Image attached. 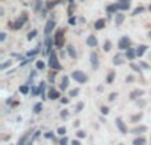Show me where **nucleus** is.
Here are the masks:
<instances>
[{
  "label": "nucleus",
  "mask_w": 151,
  "mask_h": 145,
  "mask_svg": "<svg viewBox=\"0 0 151 145\" xmlns=\"http://www.w3.org/2000/svg\"><path fill=\"white\" fill-rule=\"evenodd\" d=\"M27 20H28V16H27V13H23V15H21L16 21H13V23H11V21H9V28L20 29L21 27H23L24 24H25V21H27Z\"/></svg>",
  "instance_id": "nucleus-1"
},
{
  "label": "nucleus",
  "mask_w": 151,
  "mask_h": 145,
  "mask_svg": "<svg viewBox=\"0 0 151 145\" xmlns=\"http://www.w3.org/2000/svg\"><path fill=\"white\" fill-rule=\"evenodd\" d=\"M53 41H55V45L57 48H63L64 47L65 37H64V31H63V29H57V32H56V35H55V39H53Z\"/></svg>",
  "instance_id": "nucleus-2"
},
{
  "label": "nucleus",
  "mask_w": 151,
  "mask_h": 145,
  "mask_svg": "<svg viewBox=\"0 0 151 145\" xmlns=\"http://www.w3.org/2000/svg\"><path fill=\"white\" fill-rule=\"evenodd\" d=\"M49 67L52 69H56V71L61 69V64H60V61H58V57L55 52L49 53Z\"/></svg>",
  "instance_id": "nucleus-3"
},
{
  "label": "nucleus",
  "mask_w": 151,
  "mask_h": 145,
  "mask_svg": "<svg viewBox=\"0 0 151 145\" xmlns=\"http://www.w3.org/2000/svg\"><path fill=\"white\" fill-rule=\"evenodd\" d=\"M72 77H73L77 83H80V84H85V83L88 81V76L81 71H73L72 72Z\"/></svg>",
  "instance_id": "nucleus-4"
},
{
  "label": "nucleus",
  "mask_w": 151,
  "mask_h": 145,
  "mask_svg": "<svg viewBox=\"0 0 151 145\" xmlns=\"http://www.w3.org/2000/svg\"><path fill=\"white\" fill-rule=\"evenodd\" d=\"M130 45H131V40H130V37H127V36L121 37L119 41H118V48H119V49L126 51L127 48H130Z\"/></svg>",
  "instance_id": "nucleus-5"
},
{
  "label": "nucleus",
  "mask_w": 151,
  "mask_h": 145,
  "mask_svg": "<svg viewBox=\"0 0 151 145\" xmlns=\"http://www.w3.org/2000/svg\"><path fill=\"white\" fill-rule=\"evenodd\" d=\"M115 124H117V128L119 129V132L121 133H127V128H126V125H125V123H123V120L121 119V117H117L115 119Z\"/></svg>",
  "instance_id": "nucleus-6"
},
{
  "label": "nucleus",
  "mask_w": 151,
  "mask_h": 145,
  "mask_svg": "<svg viewBox=\"0 0 151 145\" xmlns=\"http://www.w3.org/2000/svg\"><path fill=\"white\" fill-rule=\"evenodd\" d=\"M90 64H91V68L93 69H98L99 68V60H98L97 53H94V52L90 53Z\"/></svg>",
  "instance_id": "nucleus-7"
},
{
  "label": "nucleus",
  "mask_w": 151,
  "mask_h": 145,
  "mask_svg": "<svg viewBox=\"0 0 151 145\" xmlns=\"http://www.w3.org/2000/svg\"><path fill=\"white\" fill-rule=\"evenodd\" d=\"M125 57L126 56L118 53V55H115L114 57H113V64H114V65H122V64H125V61H126Z\"/></svg>",
  "instance_id": "nucleus-8"
},
{
  "label": "nucleus",
  "mask_w": 151,
  "mask_h": 145,
  "mask_svg": "<svg viewBox=\"0 0 151 145\" xmlns=\"http://www.w3.org/2000/svg\"><path fill=\"white\" fill-rule=\"evenodd\" d=\"M55 27H56L55 20H48V21H47V24H45V28H44L45 35H49L50 32L53 31V28H55Z\"/></svg>",
  "instance_id": "nucleus-9"
},
{
  "label": "nucleus",
  "mask_w": 151,
  "mask_h": 145,
  "mask_svg": "<svg viewBox=\"0 0 151 145\" xmlns=\"http://www.w3.org/2000/svg\"><path fill=\"white\" fill-rule=\"evenodd\" d=\"M53 43H55V41H52V39H50L49 36H47V39H45V53H48V55H49V53L52 52Z\"/></svg>",
  "instance_id": "nucleus-10"
},
{
  "label": "nucleus",
  "mask_w": 151,
  "mask_h": 145,
  "mask_svg": "<svg viewBox=\"0 0 151 145\" xmlns=\"http://www.w3.org/2000/svg\"><path fill=\"white\" fill-rule=\"evenodd\" d=\"M86 44H88L89 47H97V44H98V40H97L96 36L90 35V36H88V39H86Z\"/></svg>",
  "instance_id": "nucleus-11"
},
{
  "label": "nucleus",
  "mask_w": 151,
  "mask_h": 145,
  "mask_svg": "<svg viewBox=\"0 0 151 145\" xmlns=\"http://www.w3.org/2000/svg\"><path fill=\"white\" fill-rule=\"evenodd\" d=\"M126 57L129 59V60H134V59L137 57V51L135 49H133V48H127V49H126Z\"/></svg>",
  "instance_id": "nucleus-12"
},
{
  "label": "nucleus",
  "mask_w": 151,
  "mask_h": 145,
  "mask_svg": "<svg viewBox=\"0 0 151 145\" xmlns=\"http://www.w3.org/2000/svg\"><path fill=\"white\" fill-rule=\"evenodd\" d=\"M143 95H145V91L135 89V91H133V92L130 93V99H131V100H137L138 97H141V96H143Z\"/></svg>",
  "instance_id": "nucleus-13"
},
{
  "label": "nucleus",
  "mask_w": 151,
  "mask_h": 145,
  "mask_svg": "<svg viewBox=\"0 0 151 145\" xmlns=\"http://www.w3.org/2000/svg\"><path fill=\"white\" fill-rule=\"evenodd\" d=\"M114 21H115V24L117 25H121V24L125 21V15L123 13H119V12H117L115 13V19H114Z\"/></svg>",
  "instance_id": "nucleus-14"
},
{
  "label": "nucleus",
  "mask_w": 151,
  "mask_h": 145,
  "mask_svg": "<svg viewBox=\"0 0 151 145\" xmlns=\"http://www.w3.org/2000/svg\"><path fill=\"white\" fill-rule=\"evenodd\" d=\"M147 48H149V47H147V45H145V44L139 45V47L135 49L137 51V56H138V57H142V56H143V53L147 51Z\"/></svg>",
  "instance_id": "nucleus-15"
},
{
  "label": "nucleus",
  "mask_w": 151,
  "mask_h": 145,
  "mask_svg": "<svg viewBox=\"0 0 151 145\" xmlns=\"http://www.w3.org/2000/svg\"><path fill=\"white\" fill-rule=\"evenodd\" d=\"M145 132H147V127H145V125L137 127L131 130V133H134V135H141V133H145Z\"/></svg>",
  "instance_id": "nucleus-16"
},
{
  "label": "nucleus",
  "mask_w": 151,
  "mask_h": 145,
  "mask_svg": "<svg viewBox=\"0 0 151 145\" xmlns=\"http://www.w3.org/2000/svg\"><path fill=\"white\" fill-rule=\"evenodd\" d=\"M118 9H121L119 4H110V5H107V7H106V11L109 13H117Z\"/></svg>",
  "instance_id": "nucleus-17"
},
{
  "label": "nucleus",
  "mask_w": 151,
  "mask_h": 145,
  "mask_svg": "<svg viewBox=\"0 0 151 145\" xmlns=\"http://www.w3.org/2000/svg\"><path fill=\"white\" fill-rule=\"evenodd\" d=\"M48 97L50 99V100H56V99H60V92L56 89H50L49 93H48Z\"/></svg>",
  "instance_id": "nucleus-18"
},
{
  "label": "nucleus",
  "mask_w": 151,
  "mask_h": 145,
  "mask_svg": "<svg viewBox=\"0 0 151 145\" xmlns=\"http://www.w3.org/2000/svg\"><path fill=\"white\" fill-rule=\"evenodd\" d=\"M32 133V130H29V132H27L25 135L23 136V137H20V140H19V143H17V145H25L27 144V141L29 140V135Z\"/></svg>",
  "instance_id": "nucleus-19"
},
{
  "label": "nucleus",
  "mask_w": 151,
  "mask_h": 145,
  "mask_svg": "<svg viewBox=\"0 0 151 145\" xmlns=\"http://www.w3.org/2000/svg\"><path fill=\"white\" fill-rule=\"evenodd\" d=\"M66 48H68V53H69V56H70L72 59H76V57H77V52H76V49H74L73 45L69 44Z\"/></svg>",
  "instance_id": "nucleus-20"
},
{
  "label": "nucleus",
  "mask_w": 151,
  "mask_h": 145,
  "mask_svg": "<svg viewBox=\"0 0 151 145\" xmlns=\"http://www.w3.org/2000/svg\"><path fill=\"white\" fill-rule=\"evenodd\" d=\"M69 87V77L68 76H64L63 77V81L60 84V89H66Z\"/></svg>",
  "instance_id": "nucleus-21"
},
{
  "label": "nucleus",
  "mask_w": 151,
  "mask_h": 145,
  "mask_svg": "<svg viewBox=\"0 0 151 145\" xmlns=\"http://www.w3.org/2000/svg\"><path fill=\"white\" fill-rule=\"evenodd\" d=\"M133 145H146V138L143 137H137L133 140Z\"/></svg>",
  "instance_id": "nucleus-22"
},
{
  "label": "nucleus",
  "mask_w": 151,
  "mask_h": 145,
  "mask_svg": "<svg viewBox=\"0 0 151 145\" xmlns=\"http://www.w3.org/2000/svg\"><path fill=\"white\" fill-rule=\"evenodd\" d=\"M105 27V20L104 19H99V20H97L96 23H94V28L96 29H102Z\"/></svg>",
  "instance_id": "nucleus-23"
},
{
  "label": "nucleus",
  "mask_w": 151,
  "mask_h": 145,
  "mask_svg": "<svg viewBox=\"0 0 151 145\" xmlns=\"http://www.w3.org/2000/svg\"><path fill=\"white\" fill-rule=\"evenodd\" d=\"M39 88H40V95H41L42 100H44V99H45V83H44V81L40 83Z\"/></svg>",
  "instance_id": "nucleus-24"
},
{
  "label": "nucleus",
  "mask_w": 151,
  "mask_h": 145,
  "mask_svg": "<svg viewBox=\"0 0 151 145\" xmlns=\"http://www.w3.org/2000/svg\"><path fill=\"white\" fill-rule=\"evenodd\" d=\"M39 51H40L39 47H36L33 51H28V52H27V57H35V56L39 53Z\"/></svg>",
  "instance_id": "nucleus-25"
},
{
  "label": "nucleus",
  "mask_w": 151,
  "mask_h": 145,
  "mask_svg": "<svg viewBox=\"0 0 151 145\" xmlns=\"http://www.w3.org/2000/svg\"><path fill=\"white\" fill-rule=\"evenodd\" d=\"M118 4H119V8L122 11H126L130 8V1H122V3H118Z\"/></svg>",
  "instance_id": "nucleus-26"
},
{
  "label": "nucleus",
  "mask_w": 151,
  "mask_h": 145,
  "mask_svg": "<svg viewBox=\"0 0 151 145\" xmlns=\"http://www.w3.org/2000/svg\"><path fill=\"white\" fill-rule=\"evenodd\" d=\"M41 111H42V104H41V103H37L36 105L33 107V112H35L36 115H39Z\"/></svg>",
  "instance_id": "nucleus-27"
},
{
  "label": "nucleus",
  "mask_w": 151,
  "mask_h": 145,
  "mask_svg": "<svg viewBox=\"0 0 151 145\" xmlns=\"http://www.w3.org/2000/svg\"><path fill=\"white\" fill-rule=\"evenodd\" d=\"M114 77H115V73H114V72H110V73L107 75V77H106V83H107V84H111V83L114 81Z\"/></svg>",
  "instance_id": "nucleus-28"
},
{
  "label": "nucleus",
  "mask_w": 151,
  "mask_h": 145,
  "mask_svg": "<svg viewBox=\"0 0 151 145\" xmlns=\"http://www.w3.org/2000/svg\"><path fill=\"white\" fill-rule=\"evenodd\" d=\"M110 49H111V41L106 40V41L104 43V51H105V52H109Z\"/></svg>",
  "instance_id": "nucleus-29"
},
{
  "label": "nucleus",
  "mask_w": 151,
  "mask_h": 145,
  "mask_svg": "<svg viewBox=\"0 0 151 145\" xmlns=\"http://www.w3.org/2000/svg\"><path fill=\"white\" fill-rule=\"evenodd\" d=\"M142 116H143V113H138V115H134V116H131V123H137V121H139V120L142 119Z\"/></svg>",
  "instance_id": "nucleus-30"
},
{
  "label": "nucleus",
  "mask_w": 151,
  "mask_h": 145,
  "mask_svg": "<svg viewBox=\"0 0 151 145\" xmlns=\"http://www.w3.org/2000/svg\"><path fill=\"white\" fill-rule=\"evenodd\" d=\"M11 65H12V61H11V60L4 61V63H3L1 65H0V69H1V71H4V69H7L8 67H11Z\"/></svg>",
  "instance_id": "nucleus-31"
},
{
  "label": "nucleus",
  "mask_w": 151,
  "mask_h": 145,
  "mask_svg": "<svg viewBox=\"0 0 151 145\" xmlns=\"http://www.w3.org/2000/svg\"><path fill=\"white\" fill-rule=\"evenodd\" d=\"M36 35H37V31H36V29H33V31H31V32H29V33H28V36H27V39H28L29 41H31L32 39H35V37H36Z\"/></svg>",
  "instance_id": "nucleus-32"
},
{
  "label": "nucleus",
  "mask_w": 151,
  "mask_h": 145,
  "mask_svg": "<svg viewBox=\"0 0 151 145\" xmlns=\"http://www.w3.org/2000/svg\"><path fill=\"white\" fill-rule=\"evenodd\" d=\"M145 11V8L143 7H137L133 11V16H137V15H139V13H142Z\"/></svg>",
  "instance_id": "nucleus-33"
},
{
  "label": "nucleus",
  "mask_w": 151,
  "mask_h": 145,
  "mask_svg": "<svg viewBox=\"0 0 151 145\" xmlns=\"http://www.w3.org/2000/svg\"><path fill=\"white\" fill-rule=\"evenodd\" d=\"M19 91H20V92L23 93V95H27V93L29 92V88L27 87V85H21V87L19 88Z\"/></svg>",
  "instance_id": "nucleus-34"
},
{
  "label": "nucleus",
  "mask_w": 151,
  "mask_h": 145,
  "mask_svg": "<svg viewBox=\"0 0 151 145\" xmlns=\"http://www.w3.org/2000/svg\"><path fill=\"white\" fill-rule=\"evenodd\" d=\"M130 68L133 69V71H135V72H138V73H141V65H137V64H131L130 65Z\"/></svg>",
  "instance_id": "nucleus-35"
},
{
  "label": "nucleus",
  "mask_w": 151,
  "mask_h": 145,
  "mask_svg": "<svg viewBox=\"0 0 151 145\" xmlns=\"http://www.w3.org/2000/svg\"><path fill=\"white\" fill-rule=\"evenodd\" d=\"M57 3H60V0H53V1H48V4H47V8H53L55 7L56 4H57Z\"/></svg>",
  "instance_id": "nucleus-36"
},
{
  "label": "nucleus",
  "mask_w": 151,
  "mask_h": 145,
  "mask_svg": "<svg viewBox=\"0 0 151 145\" xmlns=\"http://www.w3.org/2000/svg\"><path fill=\"white\" fill-rule=\"evenodd\" d=\"M36 68L37 69H44L45 68V63H44V61H41V60L37 61V63H36Z\"/></svg>",
  "instance_id": "nucleus-37"
},
{
  "label": "nucleus",
  "mask_w": 151,
  "mask_h": 145,
  "mask_svg": "<svg viewBox=\"0 0 151 145\" xmlns=\"http://www.w3.org/2000/svg\"><path fill=\"white\" fill-rule=\"evenodd\" d=\"M60 116H61V119H68V117H69V112H68V109H64V111L60 113Z\"/></svg>",
  "instance_id": "nucleus-38"
},
{
  "label": "nucleus",
  "mask_w": 151,
  "mask_h": 145,
  "mask_svg": "<svg viewBox=\"0 0 151 145\" xmlns=\"http://www.w3.org/2000/svg\"><path fill=\"white\" fill-rule=\"evenodd\" d=\"M57 133H58L60 136H64V135L66 133V128H65V127H60V128L57 129Z\"/></svg>",
  "instance_id": "nucleus-39"
},
{
  "label": "nucleus",
  "mask_w": 151,
  "mask_h": 145,
  "mask_svg": "<svg viewBox=\"0 0 151 145\" xmlns=\"http://www.w3.org/2000/svg\"><path fill=\"white\" fill-rule=\"evenodd\" d=\"M32 95L33 96L40 95V88L39 87H32Z\"/></svg>",
  "instance_id": "nucleus-40"
},
{
  "label": "nucleus",
  "mask_w": 151,
  "mask_h": 145,
  "mask_svg": "<svg viewBox=\"0 0 151 145\" xmlns=\"http://www.w3.org/2000/svg\"><path fill=\"white\" fill-rule=\"evenodd\" d=\"M77 137L78 138H85L86 137V133L83 132V130H78V132H77Z\"/></svg>",
  "instance_id": "nucleus-41"
},
{
  "label": "nucleus",
  "mask_w": 151,
  "mask_h": 145,
  "mask_svg": "<svg viewBox=\"0 0 151 145\" xmlns=\"http://www.w3.org/2000/svg\"><path fill=\"white\" fill-rule=\"evenodd\" d=\"M78 93H80V89H78V88H74V89H72V91H70V96H72V97L77 96Z\"/></svg>",
  "instance_id": "nucleus-42"
},
{
  "label": "nucleus",
  "mask_w": 151,
  "mask_h": 145,
  "mask_svg": "<svg viewBox=\"0 0 151 145\" xmlns=\"http://www.w3.org/2000/svg\"><path fill=\"white\" fill-rule=\"evenodd\" d=\"M83 108V103H78L77 107H76V112H81Z\"/></svg>",
  "instance_id": "nucleus-43"
},
{
  "label": "nucleus",
  "mask_w": 151,
  "mask_h": 145,
  "mask_svg": "<svg viewBox=\"0 0 151 145\" xmlns=\"http://www.w3.org/2000/svg\"><path fill=\"white\" fill-rule=\"evenodd\" d=\"M68 143H69L68 137H63V138L60 140V145H68Z\"/></svg>",
  "instance_id": "nucleus-44"
},
{
  "label": "nucleus",
  "mask_w": 151,
  "mask_h": 145,
  "mask_svg": "<svg viewBox=\"0 0 151 145\" xmlns=\"http://www.w3.org/2000/svg\"><path fill=\"white\" fill-rule=\"evenodd\" d=\"M139 65H141L142 68H145V69H150V68H151V67L149 65V64H147V63H145V61H141V64H139Z\"/></svg>",
  "instance_id": "nucleus-45"
},
{
  "label": "nucleus",
  "mask_w": 151,
  "mask_h": 145,
  "mask_svg": "<svg viewBox=\"0 0 151 145\" xmlns=\"http://www.w3.org/2000/svg\"><path fill=\"white\" fill-rule=\"evenodd\" d=\"M101 113L102 115H107V113H109V108H107V107H102V108H101Z\"/></svg>",
  "instance_id": "nucleus-46"
},
{
  "label": "nucleus",
  "mask_w": 151,
  "mask_h": 145,
  "mask_svg": "<svg viewBox=\"0 0 151 145\" xmlns=\"http://www.w3.org/2000/svg\"><path fill=\"white\" fill-rule=\"evenodd\" d=\"M76 23H77V20H76V17H69V24H72V25H76Z\"/></svg>",
  "instance_id": "nucleus-47"
},
{
  "label": "nucleus",
  "mask_w": 151,
  "mask_h": 145,
  "mask_svg": "<svg viewBox=\"0 0 151 145\" xmlns=\"http://www.w3.org/2000/svg\"><path fill=\"white\" fill-rule=\"evenodd\" d=\"M117 96H118V95H117V93H115V92H114V93H111V95L109 96V101H114V99L117 97Z\"/></svg>",
  "instance_id": "nucleus-48"
},
{
  "label": "nucleus",
  "mask_w": 151,
  "mask_h": 145,
  "mask_svg": "<svg viewBox=\"0 0 151 145\" xmlns=\"http://www.w3.org/2000/svg\"><path fill=\"white\" fill-rule=\"evenodd\" d=\"M5 37H7V35H5V32H1L0 33V41H4Z\"/></svg>",
  "instance_id": "nucleus-49"
},
{
  "label": "nucleus",
  "mask_w": 151,
  "mask_h": 145,
  "mask_svg": "<svg viewBox=\"0 0 151 145\" xmlns=\"http://www.w3.org/2000/svg\"><path fill=\"white\" fill-rule=\"evenodd\" d=\"M45 137H47V138H53V137H55V135H53L52 132H49V133H45Z\"/></svg>",
  "instance_id": "nucleus-50"
},
{
  "label": "nucleus",
  "mask_w": 151,
  "mask_h": 145,
  "mask_svg": "<svg viewBox=\"0 0 151 145\" xmlns=\"http://www.w3.org/2000/svg\"><path fill=\"white\" fill-rule=\"evenodd\" d=\"M49 83H55V75H52V73H49Z\"/></svg>",
  "instance_id": "nucleus-51"
},
{
  "label": "nucleus",
  "mask_w": 151,
  "mask_h": 145,
  "mask_svg": "<svg viewBox=\"0 0 151 145\" xmlns=\"http://www.w3.org/2000/svg\"><path fill=\"white\" fill-rule=\"evenodd\" d=\"M131 81H134V77L133 76H127V77H126V83H131Z\"/></svg>",
  "instance_id": "nucleus-52"
},
{
  "label": "nucleus",
  "mask_w": 151,
  "mask_h": 145,
  "mask_svg": "<svg viewBox=\"0 0 151 145\" xmlns=\"http://www.w3.org/2000/svg\"><path fill=\"white\" fill-rule=\"evenodd\" d=\"M61 103H63V104H68V103H69V100H68L66 97H63V99H61Z\"/></svg>",
  "instance_id": "nucleus-53"
},
{
  "label": "nucleus",
  "mask_w": 151,
  "mask_h": 145,
  "mask_svg": "<svg viewBox=\"0 0 151 145\" xmlns=\"http://www.w3.org/2000/svg\"><path fill=\"white\" fill-rule=\"evenodd\" d=\"M25 145H33V138H29L28 141H27V144Z\"/></svg>",
  "instance_id": "nucleus-54"
},
{
  "label": "nucleus",
  "mask_w": 151,
  "mask_h": 145,
  "mask_svg": "<svg viewBox=\"0 0 151 145\" xmlns=\"http://www.w3.org/2000/svg\"><path fill=\"white\" fill-rule=\"evenodd\" d=\"M72 145H81V143L78 140H73L72 141Z\"/></svg>",
  "instance_id": "nucleus-55"
},
{
  "label": "nucleus",
  "mask_w": 151,
  "mask_h": 145,
  "mask_svg": "<svg viewBox=\"0 0 151 145\" xmlns=\"http://www.w3.org/2000/svg\"><path fill=\"white\" fill-rule=\"evenodd\" d=\"M3 15H4V8H0V16H3Z\"/></svg>",
  "instance_id": "nucleus-56"
},
{
  "label": "nucleus",
  "mask_w": 151,
  "mask_h": 145,
  "mask_svg": "<svg viewBox=\"0 0 151 145\" xmlns=\"http://www.w3.org/2000/svg\"><path fill=\"white\" fill-rule=\"evenodd\" d=\"M138 104H139V105H141V107H143V105H145V101H139Z\"/></svg>",
  "instance_id": "nucleus-57"
},
{
  "label": "nucleus",
  "mask_w": 151,
  "mask_h": 145,
  "mask_svg": "<svg viewBox=\"0 0 151 145\" xmlns=\"http://www.w3.org/2000/svg\"><path fill=\"white\" fill-rule=\"evenodd\" d=\"M122 1H130V0H118V3H122Z\"/></svg>",
  "instance_id": "nucleus-58"
},
{
  "label": "nucleus",
  "mask_w": 151,
  "mask_h": 145,
  "mask_svg": "<svg viewBox=\"0 0 151 145\" xmlns=\"http://www.w3.org/2000/svg\"><path fill=\"white\" fill-rule=\"evenodd\" d=\"M149 37H150V39H151V31L149 32Z\"/></svg>",
  "instance_id": "nucleus-59"
},
{
  "label": "nucleus",
  "mask_w": 151,
  "mask_h": 145,
  "mask_svg": "<svg viewBox=\"0 0 151 145\" xmlns=\"http://www.w3.org/2000/svg\"><path fill=\"white\" fill-rule=\"evenodd\" d=\"M149 9H150V11H151V4H150V5H149Z\"/></svg>",
  "instance_id": "nucleus-60"
},
{
  "label": "nucleus",
  "mask_w": 151,
  "mask_h": 145,
  "mask_svg": "<svg viewBox=\"0 0 151 145\" xmlns=\"http://www.w3.org/2000/svg\"><path fill=\"white\" fill-rule=\"evenodd\" d=\"M149 57H150V60H151V52H150V55H149Z\"/></svg>",
  "instance_id": "nucleus-61"
},
{
  "label": "nucleus",
  "mask_w": 151,
  "mask_h": 145,
  "mask_svg": "<svg viewBox=\"0 0 151 145\" xmlns=\"http://www.w3.org/2000/svg\"><path fill=\"white\" fill-rule=\"evenodd\" d=\"M69 1H70V3H73V1H74V0H69Z\"/></svg>",
  "instance_id": "nucleus-62"
},
{
  "label": "nucleus",
  "mask_w": 151,
  "mask_h": 145,
  "mask_svg": "<svg viewBox=\"0 0 151 145\" xmlns=\"http://www.w3.org/2000/svg\"><path fill=\"white\" fill-rule=\"evenodd\" d=\"M119 145H123V144H119Z\"/></svg>",
  "instance_id": "nucleus-63"
},
{
  "label": "nucleus",
  "mask_w": 151,
  "mask_h": 145,
  "mask_svg": "<svg viewBox=\"0 0 151 145\" xmlns=\"http://www.w3.org/2000/svg\"><path fill=\"white\" fill-rule=\"evenodd\" d=\"M82 1H83V0H82Z\"/></svg>",
  "instance_id": "nucleus-64"
}]
</instances>
